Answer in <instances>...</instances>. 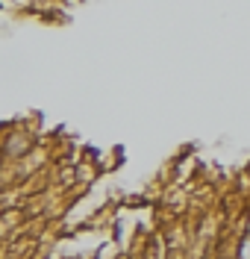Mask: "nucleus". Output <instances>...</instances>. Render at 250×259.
<instances>
[{
	"instance_id": "nucleus-1",
	"label": "nucleus",
	"mask_w": 250,
	"mask_h": 259,
	"mask_svg": "<svg viewBox=\"0 0 250 259\" xmlns=\"http://www.w3.org/2000/svg\"><path fill=\"white\" fill-rule=\"evenodd\" d=\"M35 153V136L24 127H12L0 136V156L6 162H24Z\"/></svg>"
}]
</instances>
